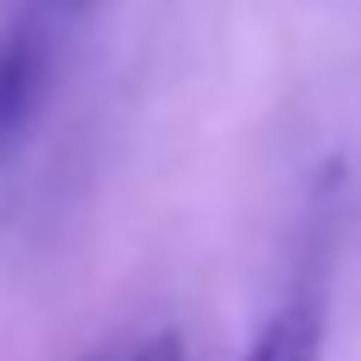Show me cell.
<instances>
[{
  "label": "cell",
  "instance_id": "7a4b0ae2",
  "mask_svg": "<svg viewBox=\"0 0 361 361\" xmlns=\"http://www.w3.org/2000/svg\"><path fill=\"white\" fill-rule=\"evenodd\" d=\"M322 338H327V293H322V276H305L259 322L243 361H322Z\"/></svg>",
  "mask_w": 361,
  "mask_h": 361
},
{
  "label": "cell",
  "instance_id": "277c9868",
  "mask_svg": "<svg viewBox=\"0 0 361 361\" xmlns=\"http://www.w3.org/2000/svg\"><path fill=\"white\" fill-rule=\"evenodd\" d=\"M118 361H186V350H180V333H152V338H141Z\"/></svg>",
  "mask_w": 361,
  "mask_h": 361
},
{
  "label": "cell",
  "instance_id": "6da1fadb",
  "mask_svg": "<svg viewBox=\"0 0 361 361\" xmlns=\"http://www.w3.org/2000/svg\"><path fill=\"white\" fill-rule=\"evenodd\" d=\"M51 62H56V34L11 11L0 28V169L34 130V113L51 90Z\"/></svg>",
  "mask_w": 361,
  "mask_h": 361
},
{
  "label": "cell",
  "instance_id": "3957f363",
  "mask_svg": "<svg viewBox=\"0 0 361 361\" xmlns=\"http://www.w3.org/2000/svg\"><path fill=\"white\" fill-rule=\"evenodd\" d=\"M96 6H102V0H17V17H28V23L62 34V28H73L79 17H90Z\"/></svg>",
  "mask_w": 361,
  "mask_h": 361
}]
</instances>
